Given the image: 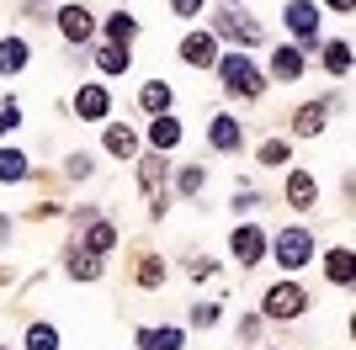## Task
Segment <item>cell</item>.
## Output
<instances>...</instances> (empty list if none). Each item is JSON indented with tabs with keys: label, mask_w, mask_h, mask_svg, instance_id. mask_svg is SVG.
Listing matches in <instances>:
<instances>
[{
	"label": "cell",
	"mask_w": 356,
	"mask_h": 350,
	"mask_svg": "<svg viewBox=\"0 0 356 350\" xmlns=\"http://www.w3.org/2000/svg\"><path fill=\"white\" fill-rule=\"evenodd\" d=\"M218 80H223V96H234V101H255V96L266 90V74L255 69V58L245 53V48L218 53Z\"/></svg>",
	"instance_id": "6da1fadb"
},
{
	"label": "cell",
	"mask_w": 356,
	"mask_h": 350,
	"mask_svg": "<svg viewBox=\"0 0 356 350\" xmlns=\"http://www.w3.org/2000/svg\"><path fill=\"white\" fill-rule=\"evenodd\" d=\"M266 249H271V260L282 265V271H303V265L314 260V233L309 228H282Z\"/></svg>",
	"instance_id": "7a4b0ae2"
},
{
	"label": "cell",
	"mask_w": 356,
	"mask_h": 350,
	"mask_svg": "<svg viewBox=\"0 0 356 350\" xmlns=\"http://www.w3.org/2000/svg\"><path fill=\"white\" fill-rule=\"evenodd\" d=\"M165 154H144V165H138V186H144L149 197V218H165L170 212V191H165Z\"/></svg>",
	"instance_id": "3957f363"
},
{
	"label": "cell",
	"mask_w": 356,
	"mask_h": 350,
	"mask_svg": "<svg viewBox=\"0 0 356 350\" xmlns=\"http://www.w3.org/2000/svg\"><path fill=\"white\" fill-rule=\"evenodd\" d=\"M74 223L86 228V244H80V249H90V255H106V249L118 244V223L102 218L96 207H80V212H74Z\"/></svg>",
	"instance_id": "277c9868"
},
{
	"label": "cell",
	"mask_w": 356,
	"mask_h": 350,
	"mask_svg": "<svg viewBox=\"0 0 356 350\" xmlns=\"http://www.w3.org/2000/svg\"><path fill=\"white\" fill-rule=\"evenodd\" d=\"M303 308H309V292L298 287V281H277V287L266 292V308H261V313H266V319H298Z\"/></svg>",
	"instance_id": "5b68a950"
},
{
	"label": "cell",
	"mask_w": 356,
	"mask_h": 350,
	"mask_svg": "<svg viewBox=\"0 0 356 350\" xmlns=\"http://www.w3.org/2000/svg\"><path fill=\"white\" fill-rule=\"evenodd\" d=\"M213 32H223V38H234V43H261V22H255V16H245L239 11V6H223L218 11V22H213Z\"/></svg>",
	"instance_id": "8992f818"
},
{
	"label": "cell",
	"mask_w": 356,
	"mask_h": 350,
	"mask_svg": "<svg viewBox=\"0 0 356 350\" xmlns=\"http://www.w3.org/2000/svg\"><path fill=\"white\" fill-rule=\"evenodd\" d=\"M229 249H234L239 265H261L266 260V233L255 228V223H239V228L229 233Z\"/></svg>",
	"instance_id": "52a82bcc"
},
{
	"label": "cell",
	"mask_w": 356,
	"mask_h": 350,
	"mask_svg": "<svg viewBox=\"0 0 356 350\" xmlns=\"http://www.w3.org/2000/svg\"><path fill=\"white\" fill-rule=\"evenodd\" d=\"M181 58L192 69H213L218 64V32H186L181 38Z\"/></svg>",
	"instance_id": "ba28073f"
},
{
	"label": "cell",
	"mask_w": 356,
	"mask_h": 350,
	"mask_svg": "<svg viewBox=\"0 0 356 350\" xmlns=\"http://www.w3.org/2000/svg\"><path fill=\"white\" fill-rule=\"evenodd\" d=\"M282 22H287V32H293L298 43H314V38H319V6H309V0H293L282 11Z\"/></svg>",
	"instance_id": "9c48e42d"
},
{
	"label": "cell",
	"mask_w": 356,
	"mask_h": 350,
	"mask_svg": "<svg viewBox=\"0 0 356 350\" xmlns=\"http://www.w3.org/2000/svg\"><path fill=\"white\" fill-rule=\"evenodd\" d=\"M106 112H112V90L106 85H80L74 90V117H80V122H102Z\"/></svg>",
	"instance_id": "30bf717a"
},
{
	"label": "cell",
	"mask_w": 356,
	"mask_h": 350,
	"mask_svg": "<svg viewBox=\"0 0 356 350\" xmlns=\"http://www.w3.org/2000/svg\"><path fill=\"white\" fill-rule=\"evenodd\" d=\"M330 112H335V96H325V101H309L303 112L293 117V133H298V138H319V133H325V122H330Z\"/></svg>",
	"instance_id": "8fae6325"
},
{
	"label": "cell",
	"mask_w": 356,
	"mask_h": 350,
	"mask_svg": "<svg viewBox=\"0 0 356 350\" xmlns=\"http://www.w3.org/2000/svg\"><path fill=\"white\" fill-rule=\"evenodd\" d=\"M102 149H106V154H118V160H134V154H138V133L128 128V122H106Z\"/></svg>",
	"instance_id": "7c38bea8"
},
{
	"label": "cell",
	"mask_w": 356,
	"mask_h": 350,
	"mask_svg": "<svg viewBox=\"0 0 356 350\" xmlns=\"http://www.w3.org/2000/svg\"><path fill=\"white\" fill-rule=\"evenodd\" d=\"M59 32L70 38V43H86L90 32H96V16H90L86 6H64L59 11Z\"/></svg>",
	"instance_id": "4fadbf2b"
},
{
	"label": "cell",
	"mask_w": 356,
	"mask_h": 350,
	"mask_svg": "<svg viewBox=\"0 0 356 350\" xmlns=\"http://www.w3.org/2000/svg\"><path fill=\"white\" fill-rule=\"evenodd\" d=\"M208 138H213V149H223V154H234L239 144H245V128H239L229 112H218L213 117V128H208Z\"/></svg>",
	"instance_id": "5bb4252c"
},
{
	"label": "cell",
	"mask_w": 356,
	"mask_h": 350,
	"mask_svg": "<svg viewBox=\"0 0 356 350\" xmlns=\"http://www.w3.org/2000/svg\"><path fill=\"white\" fill-rule=\"evenodd\" d=\"M170 101H176V90L165 85V80H144V90H138V106H144L149 117H165V112H170Z\"/></svg>",
	"instance_id": "9a60e30c"
},
{
	"label": "cell",
	"mask_w": 356,
	"mask_h": 350,
	"mask_svg": "<svg viewBox=\"0 0 356 350\" xmlns=\"http://www.w3.org/2000/svg\"><path fill=\"white\" fill-rule=\"evenodd\" d=\"M149 144H154V154H170V149L181 144V122H176L170 112L154 117V122H149Z\"/></svg>",
	"instance_id": "2e32d148"
},
{
	"label": "cell",
	"mask_w": 356,
	"mask_h": 350,
	"mask_svg": "<svg viewBox=\"0 0 356 350\" xmlns=\"http://www.w3.org/2000/svg\"><path fill=\"white\" fill-rule=\"evenodd\" d=\"M356 255H351V249H330V255H325V276H330V287H351V281H356Z\"/></svg>",
	"instance_id": "e0dca14e"
},
{
	"label": "cell",
	"mask_w": 356,
	"mask_h": 350,
	"mask_svg": "<svg viewBox=\"0 0 356 350\" xmlns=\"http://www.w3.org/2000/svg\"><path fill=\"white\" fill-rule=\"evenodd\" d=\"M314 197H319V186H314V175H309V170H293V175H287V202H293L298 212H309Z\"/></svg>",
	"instance_id": "ac0fdd59"
},
{
	"label": "cell",
	"mask_w": 356,
	"mask_h": 350,
	"mask_svg": "<svg viewBox=\"0 0 356 350\" xmlns=\"http://www.w3.org/2000/svg\"><path fill=\"white\" fill-rule=\"evenodd\" d=\"M27 43H22V38H0V74H22L27 69Z\"/></svg>",
	"instance_id": "d6986e66"
},
{
	"label": "cell",
	"mask_w": 356,
	"mask_h": 350,
	"mask_svg": "<svg viewBox=\"0 0 356 350\" xmlns=\"http://www.w3.org/2000/svg\"><path fill=\"white\" fill-rule=\"evenodd\" d=\"M128 64H134V53H128L122 43L96 48V69H102V74H128Z\"/></svg>",
	"instance_id": "ffe728a7"
},
{
	"label": "cell",
	"mask_w": 356,
	"mask_h": 350,
	"mask_svg": "<svg viewBox=\"0 0 356 350\" xmlns=\"http://www.w3.org/2000/svg\"><path fill=\"white\" fill-rule=\"evenodd\" d=\"M134 276H138V287H144V292L165 287V260H160V255H149V249H144V255H138V265H134Z\"/></svg>",
	"instance_id": "44dd1931"
},
{
	"label": "cell",
	"mask_w": 356,
	"mask_h": 350,
	"mask_svg": "<svg viewBox=\"0 0 356 350\" xmlns=\"http://www.w3.org/2000/svg\"><path fill=\"white\" fill-rule=\"evenodd\" d=\"M138 350H181V329H170V324H165V329H138Z\"/></svg>",
	"instance_id": "7402d4cb"
},
{
	"label": "cell",
	"mask_w": 356,
	"mask_h": 350,
	"mask_svg": "<svg viewBox=\"0 0 356 350\" xmlns=\"http://www.w3.org/2000/svg\"><path fill=\"white\" fill-rule=\"evenodd\" d=\"M70 276L74 281H96V276H102V255H90V249L74 244L70 249Z\"/></svg>",
	"instance_id": "603a6c76"
},
{
	"label": "cell",
	"mask_w": 356,
	"mask_h": 350,
	"mask_svg": "<svg viewBox=\"0 0 356 350\" xmlns=\"http://www.w3.org/2000/svg\"><path fill=\"white\" fill-rule=\"evenodd\" d=\"M271 74H277V80H298V74H303V48H277V58H271Z\"/></svg>",
	"instance_id": "cb8c5ba5"
},
{
	"label": "cell",
	"mask_w": 356,
	"mask_h": 350,
	"mask_svg": "<svg viewBox=\"0 0 356 350\" xmlns=\"http://www.w3.org/2000/svg\"><path fill=\"white\" fill-rule=\"evenodd\" d=\"M0 181H6V186H22V181H27V154H22V149H0Z\"/></svg>",
	"instance_id": "d4e9b609"
},
{
	"label": "cell",
	"mask_w": 356,
	"mask_h": 350,
	"mask_svg": "<svg viewBox=\"0 0 356 350\" xmlns=\"http://www.w3.org/2000/svg\"><path fill=\"white\" fill-rule=\"evenodd\" d=\"M106 38L128 48V43H134V38H138V22H134V16H128V11H112V16H106Z\"/></svg>",
	"instance_id": "484cf974"
},
{
	"label": "cell",
	"mask_w": 356,
	"mask_h": 350,
	"mask_svg": "<svg viewBox=\"0 0 356 350\" xmlns=\"http://www.w3.org/2000/svg\"><path fill=\"white\" fill-rule=\"evenodd\" d=\"M325 69L330 74H351V43H325Z\"/></svg>",
	"instance_id": "4316f807"
},
{
	"label": "cell",
	"mask_w": 356,
	"mask_h": 350,
	"mask_svg": "<svg viewBox=\"0 0 356 350\" xmlns=\"http://www.w3.org/2000/svg\"><path fill=\"white\" fill-rule=\"evenodd\" d=\"M202 186H208V175L197 170V165H186V170H176V191H181V197H202Z\"/></svg>",
	"instance_id": "83f0119b"
},
{
	"label": "cell",
	"mask_w": 356,
	"mask_h": 350,
	"mask_svg": "<svg viewBox=\"0 0 356 350\" xmlns=\"http://www.w3.org/2000/svg\"><path fill=\"white\" fill-rule=\"evenodd\" d=\"M27 350H59V329H54V324H32L27 329Z\"/></svg>",
	"instance_id": "f1b7e54d"
},
{
	"label": "cell",
	"mask_w": 356,
	"mask_h": 350,
	"mask_svg": "<svg viewBox=\"0 0 356 350\" xmlns=\"http://www.w3.org/2000/svg\"><path fill=\"white\" fill-rule=\"evenodd\" d=\"M261 165H287V138H266L261 144Z\"/></svg>",
	"instance_id": "f546056e"
},
{
	"label": "cell",
	"mask_w": 356,
	"mask_h": 350,
	"mask_svg": "<svg viewBox=\"0 0 356 350\" xmlns=\"http://www.w3.org/2000/svg\"><path fill=\"white\" fill-rule=\"evenodd\" d=\"M90 170H96V160H90V154H70V160H64V175H70V181H86Z\"/></svg>",
	"instance_id": "4dcf8cb0"
},
{
	"label": "cell",
	"mask_w": 356,
	"mask_h": 350,
	"mask_svg": "<svg viewBox=\"0 0 356 350\" xmlns=\"http://www.w3.org/2000/svg\"><path fill=\"white\" fill-rule=\"evenodd\" d=\"M16 122H22V106H16V96H6V106H0V133H16Z\"/></svg>",
	"instance_id": "1f68e13d"
},
{
	"label": "cell",
	"mask_w": 356,
	"mask_h": 350,
	"mask_svg": "<svg viewBox=\"0 0 356 350\" xmlns=\"http://www.w3.org/2000/svg\"><path fill=\"white\" fill-rule=\"evenodd\" d=\"M218 319H223L218 303H197V308H192V324H202V329H208V324H218Z\"/></svg>",
	"instance_id": "d6a6232c"
},
{
	"label": "cell",
	"mask_w": 356,
	"mask_h": 350,
	"mask_svg": "<svg viewBox=\"0 0 356 350\" xmlns=\"http://www.w3.org/2000/svg\"><path fill=\"white\" fill-rule=\"evenodd\" d=\"M170 11H176V16H197V11H202V0H170Z\"/></svg>",
	"instance_id": "836d02e7"
},
{
	"label": "cell",
	"mask_w": 356,
	"mask_h": 350,
	"mask_svg": "<svg viewBox=\"0 0 356 350\" xmlns=\"http://www.w3.org/2000/svg\"><path fill=\"white\" fill-rule=\"evenodd\" d=\"M239 335L255 340V335H261V319H255V313H245V319H239Z\"/></svg>",
	"instance_id": "e575fe53"
},
{
	"label": "cell",
	"mask_w": 356,
	"mask_h": 350,
	"mask_svg": "<svg viewBox=\"0 0 356 350\" xmlns=\"http://www.w3.org/2000/svg\"><path fill=\"white\" fill-rule=\"evenodd\" d=\"M325 6H330V11H341V16H346V11H356V0H325Z\"/></svg>",
	"instance_id": "d590c367"
},
{
	"label": "cell",
	"mask_w": 356,
	"mask_h": 350,
	"mask_svg": "<svg viewBox=\"0 0 356 350\" xmlns=\"http://www.w3.org/2000/svg\"><path fill=\"white\" fill-rule=\"evenodd\" d=\"M0 239H6V218H0Z\"/></svg>",
	"instance_id": "8d00e7d4"
},
{
	"label": "cell",
	"mask_w": 356,
	"mask_h": 350,
	"mask_svg": "<svg viewBox=\"0 0 356 350\" xmlns=\"http://www.w3.org/2000/svg\"><path fill=\"white\" fill-rule=\"evenodd\" d=\"M229 6H239V0H229Z\"/></svg>",
	"instance_id": "74e56055"
},
{
	"label": "cell",
	"mask_w": 356,
	"mask_h": 350,
	"mask_svg": "<svg viewBox=\"0 0 356 350\" xmlns=\"http://www.w3.org/2000/svg\"><path fill=\"white\" fill-rule=\"evenodd\" d=\"M266 350H277V345H266Z\"/></svg>",
	"instance_id": "f35d334b"
},
{
	"label": "cell",
	"mask_w": 356,
	"mask_h": 350,
	"mask_svg": "<svg viewBox=\"0 0 356 350\" xmlns=\"http://www.w3.org/2000/svg\"><path fill=\"white\" fill-rule=\"evenodd\" d=\"M0 350H6V345H0Z\"/></svg>",
	"instance_id": "ab89813d"
}]
</instances>
